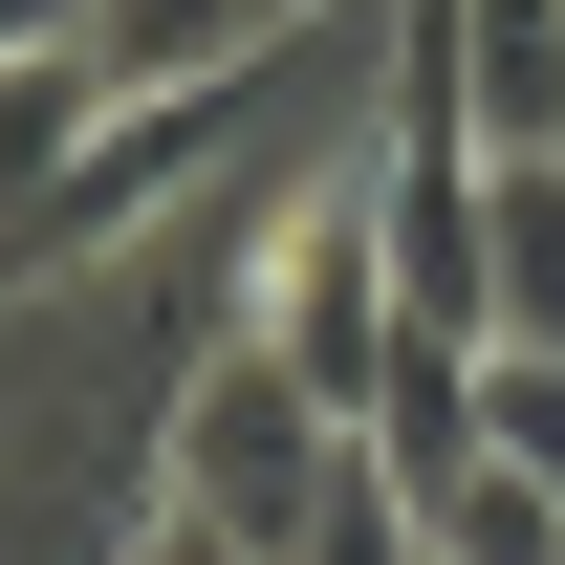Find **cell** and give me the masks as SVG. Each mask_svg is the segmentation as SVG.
I'll list each match as a JSON object with an SVG mask.
<instances>
[{"instance_id": "3", "label": "cell", "mask_w": 565, "mask_h": 565, "mask_svg": "<svg viewBox=\"0 0 565 565\" xmlns=\"http://www.w3.org/2000/svg\"><path fill=\"white\" fill-rule=\"evenodd\" d=\"M87 44H109L131 87H239L282 22H262V0H87Z\"/></svg>"}, {"instance_id": "7", "label": "cell", "mask_w": 565, "mask_h": 565, "mask_svg": "<svg viewBox=\"0 0 565 565\" xmlns=\"http://www.w3.org/2000/svg\"><path fill=\"white\" fill-rule=\"evenodd\" d=\"M131 565H282V544H217V522H174V500H152V544Z\"/></svg>"}, {"instance_id": "4", "label": "cell", "mask_w": 565, "mask_h": 565, "mask_svg": "<svg viewBox=\"0 0 565 565\" xmlns=\"http://www.w3.org/2000/svg\"><path fill=\"white\" fill-rule=\"evenodd\" d=\"M414 522H435V565H565V479H522L500 435H479V457L414 500Z\"/></svg>"}, {"instance_id": "2", "label": "cell", "mask_w": 565, "mask_h": 565, "mask_svg": "<svg viewBox=\"0 0 565 565\" xmlns=\"http://www.w3.org/2000/svg\"><path fill=\"white\" fill-rule=\"evenodd\" d=\"M131 109H152V87L109 66L87 22H66V44H0V217H44V196L87 174V152L131 131Z\"/></svg>"}, {"instance_id": "8", "label": "cell", "mask_w": 565, "mask_h": 565, "mask_svg": "<svg viewBox=\"0 0 565 565\" xmlns=\"http://www.w3.org/2000/svg\"><path fill=\"white\" fill-rule=\"evenodd\" d=\"M66 22H87V0H0V44H66Z\"/></svg>"}, {"instance_id": "5", "label": "cell", "mask_w": 565, "mask_h": 565, "mask_svg": "<svg viewBox=\"0 0 565 565\" xmlns=\"http://www.w3.org/2000/svg\"><path fill=\"white\" fill-rule=\"evenodd\" d=\"M282 565H435V522H414V479H392V457L349 435V479H327V522H305Z\"/></svg>"}, {"instance_id": "9", "label": "cell", "mask_w": 565, "mask_h": 565, "mask_svg": "<svg viewBox=\"0 0 565 565\" xmlns=\"http://www.w3.org/2000/svg\"><path fill=\"white\" fill-rule=\"evenodd\" d=\"M262 22H327V0H262Z\"/></svg>"}, {"instance_id": "1", "label": "cell", "mask_w": 565, "mask_h": 565, "mask_svg": "<svg viewBox=\"0 0 565 565\" xmlns=\"http://www.w3.org/2000/svg\"><path fill=\"white\" fill-rule=\"evenodd\" d=\"M327 479H349V414H327L262 327H217V349L174 370V414H152V500H174V522H217V544H305V522H327Z\"/></svg>"}, {"instance_id": "6", "label": "cell", "mask_w": 565, "mask_h": 565, "mask_svg": "<svg viewBox=\"0 0 565 565\" xmlns=\"http://www.w3.org/2000/svg\"><path fill=\"white\" fill-rule=\"evenodd\" d=\"M479 435L522 479H565V349H479Z\"/></svg>"}]
</instances>
